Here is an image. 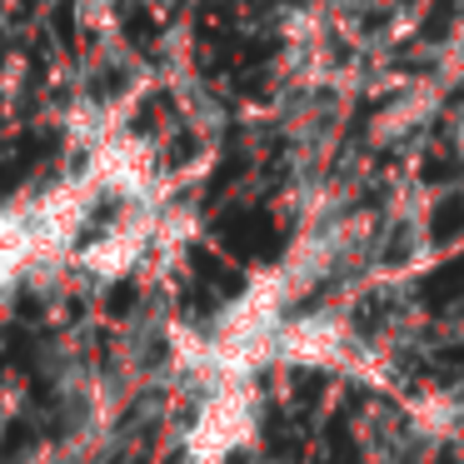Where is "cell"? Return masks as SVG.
<instances>
[{
  "instance_id": "cell-3",
  "label": "cell",
  "mask_w": 464,
  "mask_h": 464,
  "mask_svg": "<svg viewBox=\"0 0 464 464\" xmlns=\"http://www.w3.org/2000/svg\"><path fill=\"white\" fill-rule=\"evenodd\" d=\"M354 354H360V334L344 310H295L275 344V364L290 370H340Z\"/></svg>"
},
{
  "instance_id": "cell-2",
  "label": "cell",
  "mask_w": 464,
  "mask_h": 464,
  "mask_svg": "<svg viewBox=\"0 0 464 464\" xmlns=\"http://www.w3.org/2000/svg\"><path fill=\"white\" fill-rule=\"evenodd\" d=\"M165 240V215L155 200H135L115 215L111 225H95L85 235V245L75 250V275L95 285H111V280H125L130 270H140L150 260V250Z\"/></svg>"
},
{
  "instance_id": "cell-5",
  "label": "cell",
  "mask_w": 464,
  "mask_h": 464,
  "mask_svg": "<svg viewBox=\"0 0 464 464\" xmlns=\"http://www.w3.org/2000/svg\"><path fill=\"white\" fill-rule=\"evenodd\" d=\"M454 150L464 155V115H459V121H454Z\"/></svg>"
},
{
  "instance_id": "cell-6",
  "label": "cell",
  "mask_w": 464,
  "mask_h": 464,
  "mask_svg": "<svg viewBox=\"0 0 464 464\" xmlns=\"http://www.w3.org/2000/svg\"><path fill=\"white\" fill-rule=\"evenodd\" d=\"M250 464H290V459H250Z\"/></svg>"
},
{
  "instance_id": "cell-4",
  "label": "cell",
  "mask_w": 464,
  "mask_h": 464,
  "mask_svg": "<svg viewBox=\"0 0 464 464\" xmlns=\"http://www.w3.org/2000/svg\"><path fill=\"white\" fill-rule=\"evenodd\" d=\"M459 424H464V404L444 390H430L410 404V430L424 434V440H450Z\"/></svg>"
},
{
  "instance_id": "cell-1",
  "label": "cell",
  "mask_w": 464,
  "mask_h": 464,
  "mask_svg": "<svg viewBox=\"0 0 464 464\" xmlns=\"http://www.w3.org/2000/svg\"><path fill=\"white\" fill-rule=\"evenodd\" d=\"M260 440V390L255 380H225L200 390L195 414L180 430V464H230Z\"/></svg>"
}]
</instances>
